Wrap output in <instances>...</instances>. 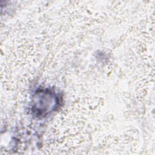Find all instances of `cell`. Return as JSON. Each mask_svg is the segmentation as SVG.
<instances>
[{
	"label": "cell",
	"mask_w": 155,
	"mask_h": 155,
	"mask_svg": "<svg viewBox=\"0 0 155 155\" xmlns=\"http://www.w3.org/2000/svg\"><path fill=\"white\" fill-rule=\"evenodd\" d=\"M33 101V111L38 116H45L56 107L59 101L56 94L51 91H42L36 94Z\"/></svg>",
	"instance_id": "6da1fadb"
}]
</instances>
